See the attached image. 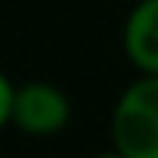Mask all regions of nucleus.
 I'll return each mask as SVG.
<instances>
[{"label":"nucleus","instance_id":"f257e3e1","mask_svg":"<svg viewBox=\"0 0 158 158\" xmlns=\"http://www.w3.org/2000/svg\"><path fill=\"white\" fill-rule=\"evenodd\" d=\"M112 149L124 158H158V77L139 74L112 109Z\"/></svg>","mask_w":158,"mask_h":158},{"label":"nucleus","instance_id":"f03ea898","mask_svg":"<svg viewBox=\"0 0 158 158\" xmlns=\"http://www.w3.org/2000/svg\"><path fill=\"white\" fill-rule=\"evenodd\" d=\"M71 118V102L62 87L50 81H28L13 96V127L28 136H56Z\"/></svg>","mask_w":158,"mask_h":158},{"label":"nucleus","instance_id":"7ed1b4c3","mask_svg":"<svg viewBox=\"0 0 158 158\" xmlns=\"http://www.w3.org/2000/svg\"><path fill=\"white\" fill-rule=\"evenodd\" d=\"M124 53L139 74L158 77V0H139L127 13Z\"/></svg>","mask_w":158,"mask_h":158},{"label":"nucleus","instance_id":"20e7f679","mask_svg":"<svg viewBox=\"0 0 158 158\" xmlns=\"http://www.w3.org/2000/svg\"><path fill=\"white\" fill-rule=\"evenodd\" d=\"M13 96H16V84L0 68V130L6 124H13Z\"/></svg>","mask_w":158,"mask_h":158},{"label":"nucleus","instance_id":"39448f33","mask_svg":"<svg viewBox=\"0 0 158 158\" xmlns=\"http://www.w3.org/2000/svg\"><path fill=\"white\" fill-rule=\"evenodd\" d=\"M93 158H124L118 149H109V152H99V155H93Z\"/></svg>","mask_w":158,"mask_h":158}]
</instances>
